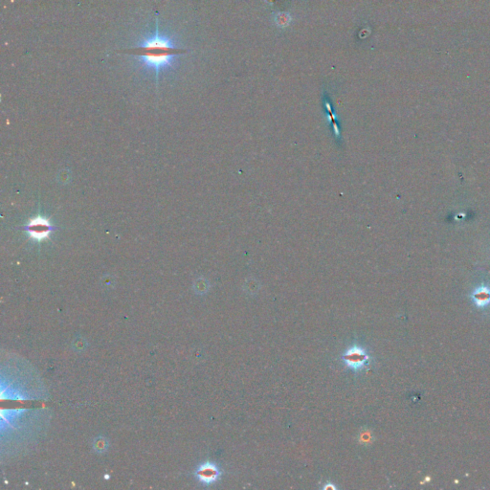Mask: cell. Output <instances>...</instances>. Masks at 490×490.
I'll list each match as a JSON object with an SVG mask.
<instances>
[{
  "label": "cell",
  "mask_w": 490,
  "mask_h": 490,
  "mask_svg": "<svg viewBox=\"0 0 490 490\" xmlns=\"http://www.w3.org/2000/svg\"><path fill=\"white\" fill-rule=\"evenodd\" d=\"M343 361L347 367L357 372L367 365L369 354L363 348L353 346L343 354Z\"/></svg>",
  "instance_id": "obj_2"
},
{
  "label": "cell",
  "mask_w": 490,
  "mask_h": 490,
  "mask_svg": "<svg viewBox=\"0 0 490 490\" xmlns=\"http://www.w3.org/2000/svg\"><path fill=\"white\" fill-rule=\"evenodd\" d=\"M28 234L35 239L41 240L49 236V233L51 231V225L49 224L48 220L42 218V217H37L33 218L29 222Z\"/></svg>",
  "instance_id": "obj_3"
},
{
  "label": "cell",
  "mask_w": 490,
  "mask_h": 490,
  "mask_svg": "<svg viewBox=\"0 0 490 490\" xmlns=\"http://www.w3.org/2000/svg\"><path fill=\"white\" fill-rule=\"evenodd\" d=\"M473 300L477 307L482 308L487 305L490 302V290L488 288L482 286L478 288L473 293Z\"/></svg>",
  "instance_id": "obj_5"
},
{
  "label": "cell",
  "mask_w": 490,
  "mask_h": 490,
  "mask_svg": "<svg viewBox=\"0 0 490 490\" xmlns=\"http://www.w3.org/2000/svg\"><path fill=\"white\" fill-rule=\"evenodd\" d=\"M134 51L133 55L138 57L141 66L153 70L156 77L162 70L171 67L174 57L183 53V50L175 45L172 38L160 34L158 20H156L154 34L143 38Z\"/></svg>",
  "instance_id": "obj_1"
},
{
  "label": "cell",
  "mask_w": 490,
  "mask_h": 490,
  "mask_svg": "<svg viewBox=\"0 0 490 490\" xmlns=\"http://www.w3.org/2000/svg\"><path fill=\"white\" fill-rule=\"evenodd\" d=\"M324 489H335V486L333 484H331V483H328L327 485H325Z\"/></svg>",
  "instance_id": "obj_6"
},
{
  "label": "cell",
  "mask_w": 490,
  "mask_h": 490,
  "mask_svg": "<svg viewBox=\"0 0 490 490\" xmlns=\"http://www.w3.org/2000/svg\"><path fill=\"white\" fill-rule=\"evenodd\" d=\"M197 476L199 481L210 484V483H214L219 479L220 471L216 464L212 462H206L198 468Z\"/></svg>",
  "instance_id": "obj_4"
}]
</instances>
